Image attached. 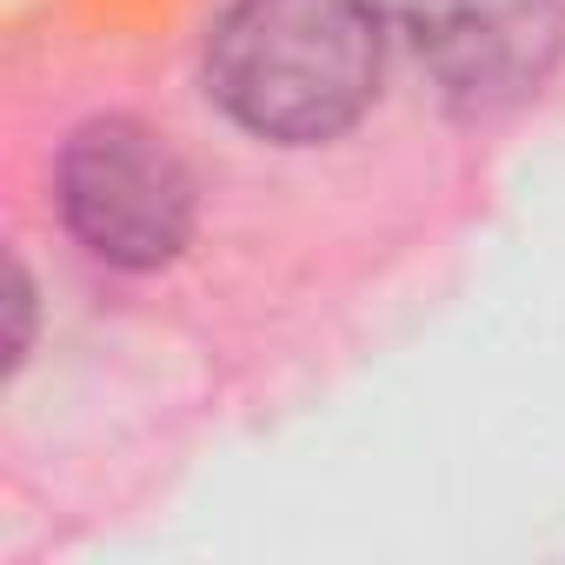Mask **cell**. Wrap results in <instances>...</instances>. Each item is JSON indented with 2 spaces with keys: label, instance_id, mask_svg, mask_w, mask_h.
<instances>
[{
  "label": "cell",
  "instance_id": "obj_1",
  "mask_svg": "<svg viewBox=\"0 0 565 565\" xmlns=\"http://www.w3.org/2000/svg\"><path fill=\"white\" fill-rule=\"evenodd\" d=\"M380 0H226L206 34V94L273 147L340 140L380 94Z\"/></svg>",
  "mask_w": 565,
  "mask_h": 565
},
{
  "label": "cell",
  "instance_id": "obj_2",
  "mask_svg": "<svg viewBox=\"0 0 565 565\" xmlns=\"http://www.w3.org/2000/svg\"><path fill=\"white\" fill-rule=\"evenodd\" d=\"M54 206L67 233L120 273L180 259L200 213L180 147L134 114H100L67 134L54 160Z\"/></svg>",
  "mask_w": 565,
  "mask_h": 565
},
{
  "label": "cell",
  "instance_id": "obj_3",
  "mask_svg": "<svg viewBox=\"0 0 565 565\" xmlns=\"http://www.w3.org/2000/svg\"><path fill=\"white\" fill-rule=\"evenodd\" d=\"M380 14L472 114L539 94L565 54V0H380Z\"/></svg>",
  "mask_w": 565,
  "mask_h": 565
},
{
  "label": "cell",
  "instance_id": "obj_4",
  "mask_svg": "<svg viewBox=\"0 0 565 565\" xmlns=\"http://www.w3.org/2000/svg\"><path fill=\"white\" fill-rule=\"evenodd\" d=\"M8 313H14V333H8V360L21 366L28 347H34V279L21 259H8Z\"/></svg>",
  "mask_w": 565,
  "mask_h": 565
}]
</instances>
